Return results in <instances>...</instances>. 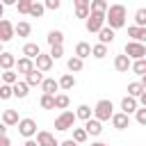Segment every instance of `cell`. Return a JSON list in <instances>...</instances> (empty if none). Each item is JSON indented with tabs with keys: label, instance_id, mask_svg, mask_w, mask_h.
I'll return each instance as SVG.
<instances>
[{
	"label": "cell",
	"instance_id": "1",
	"mask_svg": "<svg viewBox=\"0 0 146 146\" xmlns=\"http://www.w3.org/2000/svg\"><path fill=\"white\" fill-rule=\"evenodd\" d=\"M125 16H128V11H125L123 5H110V9H107V25L112 30H119V27L125 25Z\"/></svg>",
	"mask_w": 146,
	"mask_h": 146
},
{
	"label": "cell",
	"instance_id": "2",
	"mask_svg": "<svg viewBox=\"0 0 146 146\" xmlns=\"http://www.w3.org/2000/svg\"><path fill=\"white\" fill-rule=\"evenodd\" d=\"M114 114H116V112H114V105H112V100H107V98L98 100L96 107H94V119H98V121H112Z\"/></svg>",
	"mask_w": 146,
	"mask_h": 146
},
{
	"label": "cell",
	"instance_id": "3",
	"mask_svg": "<svg viewBox=\"0 0 146 146\" xmlns=\"http://www.w3.org/2000/svg\"><path fill=\"white\" fill-rule=\"evenodd\" d=\"M84 25H87V32L98 34V32L107 25V14H103V11H91V14H89V18L84 21Z\"/></svg>",
	"mask_w": 146,
	"mask_h": 146
},
{
	"label": "cell",
	"instance_id": "4",
	"mask_svg": "<svg viewBox=\"0 0 146 146\" xmlns=\"http://www.w3.org/2000/svg\"><path fill=\"white\" fill-rule=\"evenodd\" d=\"M75 119H78V114L75 112H71V110H64L57 119H55V130H59V132H66V130H71L73 125H75Z\"/></svg>",
	"mask_w": 146,
	"mask_h": 146
},
{
	"label": "cell",
	"instance_id": "5",
	"mask_svg": "<svg viewBox=\"0 0 146 146\" xmlns=\"http://www.w3.org/2000/svg\"><path fill=\"white\" fill-rule=\"evenodd\" d=\"M123 52H125L132 62H135V59H144V57H146V46L139 43V41H128L125 48H123Z\"/></svg>",
	"mask_w": 146,
	"mask_h": 146
},
{
	"label": "cell",
	"instance_id": "6",
	"mask_svg": "<svg viewBox=\"0 0 146 146\" xmlns=\"http://www.w3.org/2000/svg\"><path fill=\"white\" fill-rule=\"evenodd\" d=\"M36 132H39V130H36V121H34V119H21V123H18V135H23L25 139H32Z\"/></svg>",
	"mask_w": 146,
	"mask_h": 146
},
{
	"label": "cell",
	"instance_id": "7",
	"mask_svg": "<svg viewBox=\"0 0 146 146\" xmlns=\"http://www.w3.org/2000/svg\"><path fill=\"white\" fill-rule=\"evenodd\" d=\"M14 34H16V25H11V21H7V18H2L0 21V41H11L14 39Z\"/></svg>",
	"mask_w": 146,
	"mask_h": 146
},
{
	"label": "cell",
	"instance_id": "8",
	"mask_svg": "<svg viewBox=\"0 0 146 146\" xmlns=\"http://www.w3.org/2000/svg\"><path fill=\"white\" fill-rule=\"evenodd\" d=\"M73 7H75V18H89L91 14V0H73Z\"/></svg>",
	"mask_w": 146,
	"mask_h": 146
},
{
	"label": "cell",
	"instance_id": "9",
	"mask_svg": "<svg viewBox=\"0 0 146 146\" xmlns=\"http://www.w3.org/2000/svg\"><path fill=\"white\" fill-rule=\"evenodd\" d=\"M114 68L119 71V73H128V71H132V59L123 52V55H116L114 57Z\"/></svg>",
	"mask_w": 146,
	"mask_h": 146
},
{
	"label": "cell",
	"instance_id": "10",
	"mask_svg": "<svg viewBox=\"0 0 146 146\" xmlns=\"http://www.w3.org/2000/svg\"><path fill=\"white\" fill-rule=\"evenodd\" d=\"M36 141H39V146H59V141L55 139V135L48 132V130H39L36 132Z\"/></svg>",
	"mask_w": 146,
	"mask_h": 146
},
{
	"label": "cell",
	"instance_id": "11",
	"mask_svg": "<svg viewBox=\"0 0 146 146\" xmlns=\"http://www.w3.org/2000/svg\"><path fill=\"white\" fill-rule=\"evenodd\" d=\"M34 68H36V64H34V59H30V57H21V59L16 62V71H18V73H23V75L32 73Z\"/></svg>",
	"mask_w": 146,
	"mask_h": 146
},
{
	"label": "cell",
	"instance_id": "12",
	"mask_svg": "<svg viewBox=\"0 0 146 146\" xmlns=\"http://www.w3.org/2000/svg\"><path fill=\"white\" fill-rule=\"evenodd\" d=\"M112 125H114L116 130H125V128L130 125V114H125V112H116V114L112 116Z\"/></svg>",
	"mask_w": 146,
	"mask_h": 146
},
{
	"label": "cell",
	"instance_id": "13",
	"mask_svg": "<svg viewBox=\"0 0 146 146\" xmlns=\"http://www.w3.org/2000/svg\"><path fill=\"white\" fill-rule=\"evenodd\" d=\"M52 62H55V59L50 57V52H48V55H43V52H41V55H39L36 59H34V64H36V68H39L41 73L50 71V68H52Z\"/></svg>",
	"mask_w": 146,
	"mask_h": 146
},
{
	"label": "cell",
	"instance_id": "14",
	"mask_svg": "<svg viewBox=\"0 0 146 146\" xmlns=\"http://www.w3.org/2000/svg\"><path fill=\"white\" fill-rule=\"evenodd\" d=\"M84 130H87L91 137H98V135H103V121L89 119V121H84Z\"/></svg>",
	"mask_w": 146,
	"mask_h": 146
},
{
	"label": "cell",
	"instance_id": "15",
	"mask_svg": "<svg viewBox=\"0 0 146 146\" xmlns=\"http://www.w3.org/2000/svg\"><path fill=\"white\" fill-rule=\"evenodd\" d=\"M62 87H59V80H55V78H46L43 80V84H41V91L43 94H50V96H57L55 91H59Z\"/></svg>",
	"mask_w": 146,
	"mask_h": 146
},
{
	"label": "cell",
	"instance_id": "16",
	"mask_svg": "<svg viewBox=\"0 0 146 146\" xmlns=\"http://www.w3.org/2000/svg\"><path fill=\"white\" fill-rule=\"evenodd\" d=\"M139 110V100L137 98H132V96H125L123 100H121V112H125V114H132V112H137Z\"/></svg>",
	"mask_w": 146,
	"mask_h": 146
},
{
	"label": "cell",
	"instance_id": "17",
	"mask_svg": "<svg viewBox=\"0 0 146 146\" xmlns=\"http://www.w3.org/2000/svg\"><path fill=\"white\" fill-rule=\"evenodd\" d=\"M43 80H46V78H43V73H41L39 68H34L32 73H27V75H25V82H27L30 87H41V84H43Z\"/></svg>",
	"mask_w": 146,
	"mask_h": 146
},
{
	"label": "cell",
	"instance_id": "18",
	"mask_svg": "<svg viewBox=\"0 0 146 146\" xmlns=\"http://www.w3.org/2000/svg\"><path fill=\"white\" fill-rule=\"evenodd\" d=\"M114 32H116V30H112L110 25H105V27L98 32V43H105V46H107V43H112V41H114V36H116Z\"/></svg>",
	"mask_w": 146,
	"mask_h": 146
},
{
	"label": "cell",
	"instance_id": "19",
	"mask_svg": "<svg viewBox=\"0 0 146 146\" xmlns=\"http://www.w3.org/2000/svg\"><path fill=\"white\" fill-rule=\"evenodd\" d=\"M128 36H132V41H139V43H144V41H146V27L130 25V27H128Z\"/></svg>",
	"mask_w": 146,
	"mask_h": 146
},
{
	"label": "cell",
	"instance_id": "20",
	"mask_svg": "<svg viewBox=\"0 0 146 146\" xmlns=\"http://www.w3.org/2000/svg\"><path fill=\"white\" fill-rule=\"evenodd\" d=\"M41 55V48H39V43H25L23 46V57H30V59H36Z\"/></svg>",
	"mask_w": 146,
	"mask_h": 146
},
{
	"label": "cell",
	"instance_id": "21",
	"mask_svg": "<svg viewBox=\"0 0 146 146\" xmlns=\"http://www.w3.org/2000/svg\"><path fill=\"white\" fill-rule=\"evenodd\" d=\"M16 57L11 55V52H0V66H2V71H11V66H16Z\"/></svg>",
	"mask_w": 146,
	"mask_h": 146
},
{
	"label": "cell",
	"instance_id": "22",
	"mask_svg": "<svg viewBox=\"0 0 146 146\" xmlns=\"http://www.w3.org/2000/svg\"><path fill=\"white\" fill-rule=\"evenodd\" d=\"M2 123H5V125H18V123H21L18 112H16V110H5V112H2Z\"/></svg>",
	"mask_w": 146,
	"mask_h": 146
},
{
	"label": "cell",
	"instance_id": "23",
	"mask_svg": "<svg viewBox=\"0 0 146 146\" xmlns=\"http://www.w3.org/2000/svg\"><path fill=\"white\" fill-rule=\"evenodd\" d=\"M66 66H68V71H71V73H80V71L84 68V59H80L78 55H73V57H68Z\"/></svg>",
	"mask_w": 146,
	"mask_h": 146
},
{
	"label": "cell",
	"instance_id": "24",
	"mask_svg": "<svg viewBox=\"0 0 146 146\" xmlns=\"http://www.w3.org/2000/svg\"><path fill=\"white\" fill-rule=\"evenodd\" d=\"M48 43L50 46H64V32L62 30H50L48 32Z\"/></svg>",
	"mask_w": 146,
	"mask_h": 146
},
{
	"label": "cell",
	"instance_id": "25",
	"mask_svg": "<svg viewBox=\"0 0 146 146\" xmlns=\"http://www.w3.org/2000/svg\"><path fill=\"white\" fill-rule=\"evenodd\" d=\"M91 50H94V46H89L87 41H80V43L75 46V55H78L80 59H84V57H91Z\"/></svg>",
	"mask_w": 146,
	"mask_h": 146
},
{
	"label": "cell",
	"instance_id": "26",
	"mask_svg": "<svg viewBox=\"0 0 146 146\" xmlns=\"http://www.w3.org/2000/svg\"><path fill=\"white\" fill-rule=\"evenodd\" d=\"M27 94H30V84H27L25 80H18V82L14 84V96H16V98H25Z\"/></svg>",
	"mask_w": 146,
	"mask_h": 146
},
{
	"label": "cell",
	"instance_id": "27",
	"mask_svg": "<svg viewBox=\"0 0 146 146\" xmlns=\"http://www.w3.org/2000/svg\"><path fill=\"white\" fill-rule=\"evenodd\" d=\"M59 87H62L64 91L73 89V87H75V75H73V73H64V75L59 78Z\"/></svg>",
	"mask_w": 146,
	"mask_h": 146
},
{
	"label": "cell",
	"instance_id": "28",
	"mask_svg": "<svg viewBox=\"0 0 146 146\" xmlns=\"http://www.w3.org/2000/svg\"><path fill=\"white\" fill-rule=\"evenodd\" d=\"M144 91H146V89H144L141 82H130V84H128V96H132V98H139Z\"/></svg>",
	"mask_w": 146,
	"mask_h": 146
},
{
	"label": "cell",
	"instance_id": "29",
	"mask_svg": "<svg viewBox=\"0 0 146 146\" xmlns=\"http://www.w3.org/2000/svg\"><path fill=\"white\" fill-rule=\"evenodd\" d=\"M75 114H78V119H82V121H89L91 119V114H94V110L89 107V105H78V110H75Z\"/></svg>",
	"mask_w": 146,
	"mask_h": 146
},
{
	"label": "cell",
	"instance_id": "30",
	"mask_svg": "<svg viewBox=\"0 0 146 146\" xmlns=\"http://www.w3.org/2000/svg\"><path fill=\"white\" fill-rule=\"evenodd\" d=\"M135 25L137 27H146V7H139L135 11Z\"/></svg>",
	"mask_w": 146,
	"mask_h": 146
},
{
	"label": "cell",
	"instance_id": "31",
	"mask_svg": "<svg viewBox=\"0 0 146 146\" xmlns=\"http://www.w3.org/2000/svg\"><path fill=\"white\" fill-rule=\"evenodd\" d=\"M30 32H32V25H30L27 21H21V23L16 25V34H18V36H30Z\"/></svg>",
	"mask_w": 146,
	"mask_h": 146
},
{
	"label": "cell",
	"instance_id": "32",
	"mask_svg": "<svg viewBox=\"0 0 146 146\" xmlns=\"http://www.w3.org/2000/svg\"><path fill=\"white\" fill-rule=\"evenodd\" d=\"M16 82H18L16 71H2V84H16Z\"/></svg>",
	"mask_w": 146,
	"mask_h": 146
},
{
	"label": "cell",
	"instance_id": "33",
	"mask_svg": "<svg viewBox=\"0 0 146 146\" xmlns=\"http://www.w3.org/2000/svg\"><path fill=\"white\" fill-rule=\"evenodd\" d=\"M39 105H41L43 110H55V96L43 94V96H41V100H39Z\"/></svg>",
	"mask_w": 146,
	"mask_h": 146
},
{
	"label": "cell",
	"instance_id": "34",
	"mask_svg": "<svg viewBox=\"0 0 146 146\" xmlns=\"http://www.w3.org/2000/svg\"><path fill=\"white\" fill-rule=\"evenodd\" d=\"M68 103H71V100H68L66 94H57V96H55V110H66Z\"/></svg>",
	"mask_w": 146,
	"mask_h": 146
},
{
	"label": "cell",
	"instance_id": "35",
	"mask_svg": "<svg viewBox=\"0 0 146 146\" xmlns=\"http://www.w3.org/2000/svg\"><path fill=\"white\" fill-rule=\"evenodd\" d=\"M132 73H137V75H146V57L132 62Z\"/></svg>",
	"mask_w": 146,
	"mask_h": 146
},
{
	"label": "cell",
	"instance_id": "36",
	"mask_svg": "<svg viewBox=\"0 0 146 146\" xmlns=\"http://www.w3.org/2000/svg\"><path fill=\"white\" fill-rule=\"evenodd\" d=\"M105 55H107V46H105V43H96V46H94V50H91V57L103 59Z\"/></svg>",
	"mask_w": 146,
	"mask_h": 146
},
{
	"label": "cell",
	"instance_id": "37",
	"mask_svg": "<svg viewBox=\"0 0 146 146\" xmlns=\"http://www.w3.org/2000/svg\"><path fill=\"white\" fill-rule=\"evenodd\" d=\"M87 137H89V132H87L84 128H73V139H75L78 144H84Z\"/></svg>",
	"mask_w": 146,
	"mask_h": 146
},
{
	"label": "cell",
	"instance_id": "38",
	"mask_svg": "<svg viewBox=\"0 0 146 146\" xmlns=\"http://www.w3.org/2000/svg\"><path fill=\"white\" fill-rule=\"evenodd\" d=\"M107 9H110L107 0H91V11H103V14H107Z\"/></svg>",
	"mask_w": 146,
	"mask_h": 146
},
{
	"label": "cell",
	"instance_id": "39",
	"mask_svg": "<svg viewBox=\"0 0 146 146\" xmlns=\"http://www.w3.org/2000/svg\"><path fill=\"white\" fill-rule=\"evenodd\" d=\"M43 11H46V5H41V2H36V0H34V5H32V9H30V16L41 18V16H43Z\"/></svg>",
	"mask_w": 146,
	"mask_h": 146
},
{
	"label": "cell",
	"instance_id": "40",
	"mask_svg": "<svg viewBox=\"0 0 146 146\" xmlns=\"http://www.w3.org/2000/svg\"><path fill=\"white\" fill-rule=\"evenodd\" d=\"M11 96H14V84H0V98L9 100Z\"/></svg>",
	"mask_w": 146,
	"mask_h": 146
},
{
	"label": "cell",
	"instance_id": "41",
	"mask_svg": "<svg viewBox=\"0 0 146 146\" xmlns=\"http://www.w3.org/2000/svg\"><path fill=\"white\" fill-rule=\"evenodd\" d=\"M32 5H34V0H18V5H16V9H18V14H30V9H32Z\"/></svg>",
	"mask_w": 146,
	"mask_h": 146
},
{
	"label": "cell",
	"instance_id": "42",
	"mask_svg": "<svg viewBox=\"0 0 146 146\" xmlns=\"http://www.w3.org/2000/svg\"><path fill=\"white\" fill-rule=\"evenodd\" d=\"M135 121H137L139 125H146V107H139V110L135 112Z\"/></svg>",
	"mask_w": 146,
	"mask_h": 146
},
{
	"label": "cell",
	"instance_id": "43",
	"mask_svg": "<svg viewBox=\"0 0 146 146\" xmlns=\"http://www.w3.org/2000/svg\"><path fill=\"white\" fill-rule=\"evenodd\" d=\"M64 55V46H50V57L52 59H59Z\"/></svg>",
	"mask_w": 146,
	"mask_h": 146
},
{
	"label": "cell",
	"instance_id": "44",
	"mask_svg": "<svg viewBox=\"0 0 146 146\" xmlns=\"http://www.w3.org/2000/svg\"><path fill=\"white\" fill-rule=\"evenodd\" d=\"M43 5H46V9H50V11H57V9L62 7V0H46Z\"/></svg>",
	"mask_w": 146,
	"mask_h": 146
},
{
	"label": "cell",
	"instance_id": "45",
	"mask_svg": "<svg viewBox=\"0 0 146 146\" xmlns=\"http://www.w3.org/2000/svg\"><path fill=\"white\" fill-rule=\"evenodd\" d=\"M59 146H78V141H75V139H66V141H62Z\"/></svg>",
	"mask_w": 146,
	"mask_h": 146
},
{
	"label": "cell",
	"instance_id": "46",
	"mask_svg": "<svg viewBox=\"0 0 146 146\" xmlns=\"http://www.w3.org/2000/svg\"><path fill=\"white\" fill-rule=\"evenodd\" d=\"M11 5H18V0H2V7H11Z\"/></svg>",
	"mask_w": 146,
	"mask_h": 146
},
{
	"label": "cell",
	"instance_id": "47",
	"mask_svg": "<svg viewBox=\"0 0 146 146\" xmlns=\"http://www.w3.org/2000/svg\"><path fill=\"white\" fill-rule=\"evenodd\" d=\"M0 146H11V141H9L7 135H2V144H0Z\"/></svg>",
	"mask_w": 146,
	"mask_h": 146
},
{
	"label": "cell",
	"instance_id": "48",
	"mask_svg": "<svg viewBox=\"0 0 146 146\" xmlns=\"http://www.w3.org/2000/svg\"><path fill=\"white\" fill-rule=\"evenodd\" d=\"M139 105H141V107H146V91L139 96Z\"/></svg>",
	"mask_w": 146,
	"mask_h": 146
},
{
	"label": "cell",
	"instance_id": "49",
	"mask_svg": "<svg viewBox=\"0 0 146 146\" xmlns=\"http://www.w3.org/2000/svg\"><path fill=\"white\" fill-rule=\"evenodd\" d=\"M23 146H39V141H34V139H27Z\"/></svg>",
	"mask_w": 146,
	"mask_h": 146
},
{
	"label": "cell",
	"instance_id": "50",
	"mask_svg": "<svg viewBox=\"0 0 146 146\" xmlns=\"http://www.w3.org/2000/svg\"><path fill=\"white\" fill-rule=\"evenodd\" d=\"M141 84H144V89H146V75H141V80H139Z\"/></svg>",
	"mask_w": 146,
	"mask_h": 146
},
{
	"label": "cell",
	"instance_id": "51",
	"mask_svg": "<svg viewBox=\"0 0 146 146\" xmlns=\"http://www.w3.org/2000/svg\"><path fill=\"white\" fill-rule=\"evenodd\" d=\"M91 146H105V144H103V141H94Z\"/></svg>",
	"mask_w": 146,
	"mask_h": 146
},
{
	"label": "cell",
	"instance_id": "52",
	"mask_svg": "<svg viewBox=\"0 0 146 146\" xmlns=\"http://www.w3.org/2000/svg\"><path fill=\"white\" fill-rule=\"evenodd\" d=\"M105 146H110V144H105Z\"/></svg>",
	"mask_w": 146,
	"mask_h": 146
}]
</instances>
